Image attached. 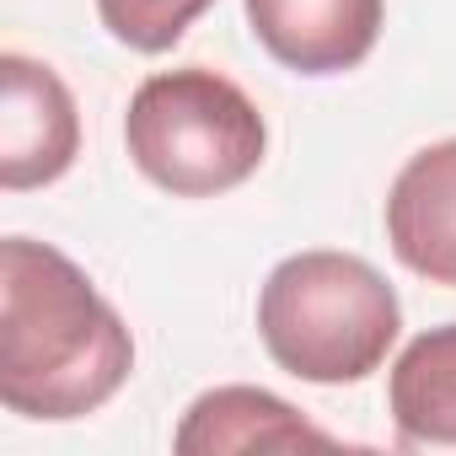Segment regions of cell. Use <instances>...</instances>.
<instances>
[{"mask_svg":"<svg viewBox=\"0 0 456 456\" xmlns=\"http://www.w3.org/2000/svg\"><path fill=\"white\" fill-rule=\"evenodd\" d=\"M129 370L134 338L76 258L33 237L0 242V403L65 424L118 397Z\"/></svg>","mask_w":456,"mask_h":456,"instance_id":"cell-1","label":"cell"},{"mask_svg":"<svg viewBox=\"0 0 456 456\" xmlns=\"http://www.w3.org/2000/svg\"><path fill=\"white\" fill-rule=\"evenodd\" d=\"M397 333V290L354 253H290L258 290V338L269 360L312 387L365 381L387 365Z\"/></svg>","mask_w":456,"mask_h":456,"instance_id":"cell-2","label":"cell"},{"mask_svg":"<svg viewBox=\"0 0 456 456\" xmlns=\"http://www.w3.org/2000/svg\"><path fill=\"white\" fill-rule=\"evenodd\" d=\"M124 145L145 183L172 199H215L242 188L269 151L258 102L220 70L183 65L134 86L124 113Z\"/></svg>","mask_w":456,"mask_h":456,"instance_id":"cell-3","label":"cell"},{"mask_svg":"<svg viewBox=\"0 0 456 456\" xmlns=\"http://www.w3.org/2000/svg\"><path fill=\"white\" fill-rule=\"evenodd\" d=\"M81 156L70 86L28 54H0V188L28 193L60 183Z\"/></svg>","mask_w":456,"mask_h":456,"instance_id":"cell-4","label":"cell"},{"mask_svg":"<svg viewBox=\"0 0 456 456\" xmlns=\"http://www.w3.org/2000/svg\"><path fill=\"white\" fill-rule=\"evenodd\" d=\"M387 0H248V28L296 76H344L365 65Z\"/></svg>","mask_w":456,"mask_h":456,"instance_id":"cell-5","label":"cell"},{"mask_svg":"<svg viewBox=\"0 0 456 456\" xmlns=\"http://www.w3.org/2000/svg\"><path fill=\"white\" fill-rule=\"evenodd\" d=\"M387 242L408 274L456 290V140L403 161L387 188Z\"/></svg>","mask_w":456,"mask_h":456,"instance_id":"cell-6","label":"cell"},{"mask_svg":"<svg viewBox=\"0 0 456 456\" xmlns=\"http://www.w3.org/2000/svg\"><path fill=\"white\" fill-rule=\"evenodd\" d=\"M172 445L183 456H232V451H301L338 440L264 387H215L188 403Z\"/></svg>","mask_w":456,"mask_h":456,"instance_id":"cell-7","label":"cell"},{"mask_svg":"<svg viewBox=\"0 0 456 456\" xmlns=\"http://www.w3.org/2000/svg\"><path fill=\"white\" fill-rule=\"evenodd\" d=\"M387 413L403 451L456 456V322L419 333L392 376H387Z\"/></svg>","mask_w":456,"mask_h":456,"instance_id":"cell-8","label":"cell"},{"mask_svg":"<svg viewBox=\"0 0 456 456\" xmlns=\"http://www.w3.org/2000/svg\"><path fill=\"white\" fill-rule=\"evenodd\" d=\"M215 0H97L102 28L134 54H167Z\"/></svg>","mask_w":456,"mask_h":456,"instance_id":"cell-9","label":"cell"}]
</instances>
